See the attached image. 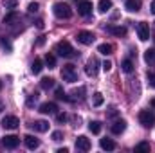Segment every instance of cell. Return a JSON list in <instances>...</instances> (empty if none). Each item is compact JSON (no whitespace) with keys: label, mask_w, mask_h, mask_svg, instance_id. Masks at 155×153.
Returning a JSON list of instances; mask_svg holds the SVG:
<instances>
[{"label":"cell","mask_w":155,"mask_h":153,"mask_svg":"<svg viewBox=\"0 0 155 153\" xmlns=\"http://www.w3.org/2000/svg\"><path fill=\"white\" fill-rule=\"evenodd\" d=\"M29 126H31V128H35L36 132H41V133L49 130V122H47V121H35V122H31Z\"/></svg>","instance_id":"obj_15"},{"label":"cell","mask_w":155,"mask_h":153,"mask_svg":"<svg viewBox=\"0 0 155 153\" xmlns=\"http://www.w3.org/2000/svg\"><path fill=\"white\" fill-rule=\"evenodd\" d=\"M76 150H81V151H88L90 150V141L85 135H79L76 139Z\"/></svg>","instance_id":"obj_11"},{"label":"cell","mask_w":155,"mask_h":153,"mask_svg":"<svg viewBox=\"0 0 155 153\" xmlns=\"http://www.w3.org/2000/svg\"><path fill=\"white\" fill-rule=\"evenodd\" d=\"M24 142H25V146H27L29 150H36L40 146V141L36 137H33V135H25V137H24Z\"/></svg>","instance_id":"obj_14"},{"label":"cell","mask_w":155,"mask_h":153,"mask_svg":"<svg viewBox=\"0 0 155 153\" xmlns=\"http://www.w3.org/2000/svg\"><path fill=\"white\" fill-rule=\"evenodd\" d=\"M36 27H38V29H43V20H38V22H36Z\"/></svg>","instance_id":"obj_41"},{"label":"cell","mask_w":155,"mask_h":153,"mask_svg":"<svg viewBox=\"0 0 155 153\" xmlns=\"http://www.w3.org/2000/svg\"><path fill=\"white\" fill-rule=\"evenodd\" d=\"M52 13L58 16V18H71L72 16V11H71V7L65 4V2H58V4H54L52 5Z\"/></svg>","instance_id":"obj_1"},{"label":"cell","mask_w":155,"mask_h":153,"mask_svg":"<svg viewBox=\"0 0 155 153\" xmlns=\"http://www.w3.org/2000/svg\"><path fill=\"white\" fill-rule=\"evenodd\" d=\"M41 69H43V61H41L40 58H36V60L33 61V65H31V70H33L35 74H40V72H41Z\"/></svg>","instance_id":"obj_21"},{"label":"cell","mask_w":155,"mask_h":153,"mask_svg":"<svg viewBox=\"0 0 155 153\" xmlns=\"http://www.w3.org/2000/svg\"><path fill=\"white\" fill-rule=\"evenodd\" d=\"M152 106L155 108V99H152Z\"/></svg>","instance_id":"obj_44"},{"label":"cell","mask_w":155,"mask_h":153,"mask_svg":"<svg viewBox=\"0 0 155 153\" xmlns=\"http://www.w3.org/2000/svg\"><path fill=\"white\" fill-rule=\"evenodd\" d=\"M97 50L107 56V54H112V52H114V45H110V43H101V45L97 47Z\"/></svg>","instance_id":"obj_20"},{"label":"cell","mask_w":155,"mask_h":153,"mask_svg":"<svg viewBox=\"0 0 155 153\" xmlns=\"http://www.w3.org/2000/svg\"><path fill=\"white\" fill-rule=\"evenodd\" d=\"M139 121H141V124H143L144 128H152L155 124V114H152L150 110H143V112L139 114Z\"/></svg>","instance_id":"obj_4"},{"label":"cell","mask_w":155,"mask_h":153,"mask_svg":"<svg viewBox=\"0 0 155 153\" xmlns=\"http://www.w3.org/2000/svg\"><path fill=\"white\" fill-rule=\"evenodd\" d=\"M124 7L130 11V13H137L141 9V0H126Z\"/></svg>","instance_id":"obj_16"},{"label":"cell","mask_w":155,"mask_h":153,"mask_svg":"<svg viewBox=\"0 0 155 153\" xmlns=\"http://www.w3.org/2000/svg\"><path fill=\"white\" fill-rule=\"evenodd\" d=\"M112 9V0H99V11L101 13H107Z\"/></svg>","instance_id":"obj_24"},{"label":"cell","mask_w":155,"mask_h":153,"mask_svg":"<svg viewBox=\"0 0 155 153\" xmlns=\"http://www.w3.org/2000/svg\"><path fill=\"white\" fill-rule=\"evenodd\" d=\"M0 90H2V81H0Z\"/></svg>","instance_id":"obj_46"},{"label":"cell","mask_w":155,"mask_h":153,"mask_svg":"<svg viewBox=\"0 0 155 153\" xmlns=\"http://www.w3.org/2000/svg\"><path fill=\"white\" fill-rule=\"evenodd\" d=\"M43 43H45V36H40V38H38V41H36V45H38V47H41Z\"/></svg>","instance_id":"obj_40"},{"label":"cell","mask_w":155,"mask_h":153,"mask_svg":"<svg viewBox=\"0 0 155 153\" xmlns=\"http://www.w3.org/2000/svg\"><path fill=\"white\" fill-rule=\"evenodd\" d=\"M101 148L103 150H107V151H112V150H116V142L112 141V139H101Z\"/></svg>","instance_id":"obj_19"},{"label":"cell","mask_w":155,"mask_h":153,"mask_svg":"<svg viewBox=\"0 0 155 153\" xmlns=\"http://www.w3.org/2000/svg\"><path fill=\"white\" fill-rule=\"evenodd\" d=\"M72 94H74V96H76V97H79V99H83V94H85V88H83V86H81V88H78V90H74V92H72Z\"/></svg>","instance_id":"obj_35"},{"label":"cell","mask_w":155,"mask_h":153,"mask_svg":"<svg viewBox=\"0 0 155 153\" xmlns=\"http://www.w3.org/2000/svg\"><path fill=\"white\" fill-rule=\"evenodd\" d=\"M38 97H40V96L36 94V92H35V94H31V96L27 97V106H33V105L38 101Z\"/></svg>","instance_id":"obj_33"},{"label":"cell","mask_w":155,"mask_h":153,"mask_svg":"<svg viewBox=\"0 0 155 153\" xmlns=\"http://www.w3.org/2000/svg\"><path fill=\"white\" fill-rule=\"evenodd\" d=\"M148 83L152 88H155V74H148Z\"/></svg>","instance_id":"obj_36"},{"label":"cell","mask_w":155,"mask_h":153,"mask_svg":"<svg viewBox=\"0 0 155 153\" xmlns=\"http://www.w3.org/2000/svg\"><path fill=\"white\" fill-rule=\"evenodd\" d=\"M0 47H2V49H5L7 52H11V50H13V47H11V43H9V40H7V38H0Z\"/></svg>","instance_id":"obj_28"},{"label":"cell","mask_w":155,"mask_h":153,"mask_svg":"<svg viewBox=\"0 0 155 153\" xmlns=\"http://www.w3.org/2000/svg\"><path fill=\"white\" fill-rule=\"evenodd\" d=\"M56 97H58V99H63V101H69V97L65 96V92H63V88H60V86L56 88Z\"/></svg>","instance_id":"obj_34"},{"label":"cell","mask_w":155,"mask_h":153,"mask_svg":"<svg viewBox=\"0 0 155 153\" xmlns=\"http://www.w3.org/2000/svg\"><path fill=\"white\" fill-rule=\"evenodd\" d=\"M56 121H58V122H65V121H67V114H58Z\"/></svg>","instance_id":"obj_38"},{"label":"cell","mask_w":155,"mask_h":153,"mask_svg":"<svg viewBox=\"0 0 155 153\" xmlns=\"http://www.w3.org/2000/svg\"><path fill=\"white\" fill-rule=\"evenodd\" d=\"M150 9H152V13H153V15H155V0H153V2H152V7H150Z\"/></svg>","instance_id":"obj_42"},{"label":"cell","mask_w":155,"mask_h":153,"mask_svg":"<svg viewBox=\"0 0 155 153\" xmlns=\"http://www.w3.org/2000/svg\"><path fill=\"white\" fill-rule=\"evenodd\" d=\"M40 112L41 114H56L58 112V105L56 103H43L41 106H40Z\"/></svg>","instance_id":"obj_12"},{"label":"cell","mask_w":155,"mask_h":153,"mask_svg":"<svg viewBox=\"0 0 155 153\" xmlns=\"http://www.w3.org/2000/svg\"><path fill=\"white\" fill-rule=\"evenodd\" d=\"M18 20H20V16H18V13H15V11H11L9 15L4 16V24H7V25H13V24L18 22Z\"/></svg>","instance_id":"obj_18"},{"label":"cell","mask_w":155,"mask_h":153,"mask_svg":"<svg viewBox=\"0 0 155 153\" xmlns=\"http://www.w3.org/2000/svg\"><path fill=\"white\" fill-rule=\"evenodd\" d=\"M2 110H4V103L0 101V112H2Z\"/></svg>","instance_id":"obj_43"},{"label":"cell","mask_w":155,"mask_h":153,"mask_svg":"<svg viewBox=\"0 0 155 153\" xmlns=\"http://www.w3.org/2000/svg\"><path fill=\"white\" fill-rule=\"evenodd\" d=\"M2 4H4L5 9H15V7L18 5V0H4Z\"/></svg>","instance_id":"obj_30"},{"label":"cell","mask_w":155,"mask_h":153,"mask_svg":"<svg viewBox=\"0 0 155 153\" xmlns=\"http://www.w3.org/2000/svg\"><path fill=\"white\" fill-rule=\"evenodd\" d=\"M18 144H20V139H18L16 135H5V137L2 139V146H5L7 150H15Z\"/></svg>","instance_id":"obj_8"},{"label":"cell","mask_w":155,"mask_h":153,"mask_svg":"<svg viewBox=\"0 0 155 153\" xmlns=\"http://www.w3.org/2000/svg\"><path fill=\"white\" fill-rule=\"evenodd\" d=\"M121 69H123V72H126V74L134 72V63H132V60H124V61L121 63Z\"/></svg>","instance_id":"obj_22"},{"label":"cell","mask_w":155,"mask_h":153,"mask_svg":"<svg viewBox=\"0 0 155 153\" xmlns=\"http://www.w3.org/2000/svg\"><path fill=\"white\" fill-rule=\"evenodd\" d=\"M61 77H63V81H67V83H74L78 81V74H76V69H74V65H63V69H61Z\"/></svg>","instance_id":"obj_3"},{"label":"cell","mask_w":155,"mask_h":153,"mask_svg":"<svg viewBox=\"0 0 155 153\" xmlns=\"http://www.w3.org/2000/svg\"><path fill=\"white\" fill-rule=\"evenodd\" d=\"M97 67H99V61H97V58H90L88 60V63H87V69H85V72L88 74V76H96L97 74Z\"/></svg>","instance_id":"obj_10"},{"label":"cell","mask_w":155,"mask_h":153,"mask_svg":"<svg viewBox=\"0 0 155 153\" xmlns=\"http://www.w3.org/2000/svg\"><path fill=\"white\" fill-rule=\"evenodd\" d=\"M137 36H139V40H143V41H146V40L150 38V25L146 22L137 24Z\"/></svg>","instance_id":"obj_7"},{"label":"cell","mask_w":155,"mask_h":153,"mask_svg":"<svg viewBox=\"0 0 155 153\" xmlns=\"http://www.w3.org/2000/svg\"><path fill=\"white\" fill-rule=\"evenodd\" d=\"M40 86H41L43 90H49L51 86H54V79H52V77H43V79L40 81Z\"/></svg>","instance_id":"obj_23"},{"label":"cell","mask_w":155,"mask_h":153,"mask_svg":"<svg viewBox=\"0 0 155 153\" xmlns=\"http://www.w3.org/2000/svg\"><path fill=\"white\" fill-rule=\"evenodd\" d=\"M124 128H126V122L121 119V121H116L114 124H112V133H116V135H119V133H123L124 132Z\"/></svg>","instance_id":"obj_17"},{"label":"cell","mask_w":155,"mask_h":153,"mask_svg":"<svg viewBox=\"0 0 155 153\" xmlns=\"http://www.w3.org/2000/svg\"><path fill=\"white\" fill-rule=\"evenodd\" d=\"M148 150H150V144L148 142H139L135 146V151H148Z\"/></svg>","instance_id":"obj_32"},{"label":"cell","mask_w":155,"mask_h":153,"mask_svg":"<svg viewBox=\"0 0 155 153\" xmlns=\"http://www.w3.org/2000/svg\"><path fill=\"white\" fill-rule=\"evenodd\" d=\"M103 101H105V99H103V94L96 92V94H94V106H101Z\"/></svg>","instance_id":"obj_29"},{"label":"cell","mask_w":155,"mask_h":153,"mask_svg":"<svg viewBox=\"0 0 155 153\" xmlns=\"http://www.w3.org/2000/svg\"><path fill=\"white\" fill-rule=\"evenodd\" d=\"M56 52H58L61 58H71V56L74 54V49H72V45H71L67 40H63V41H58V43H56Z\"/></svg>","instance_id":"obj_2"},{"label":"cell","mask_w":155,"mask_h":153,"mask_svg":"<svg viewBox=\"0 0 155 153\" xmlns=\"http://www.w3.org/2000/svg\"><path fill=\"white\" fill-rule=\"evenodd\" d=\"M74 2H76V4H79V2H83V0H74Z\"/></svg>","instance_id":"obj_45"},{"label":"cell","mask_w":155,"mask_h":153,"mask_svg":"<svg viewBox=\"0 0 155 153\" xmlns=\"http://www.w3.org/2000/svg\"><path fill=\"white\" fill-rule=\"evenodd\" d=\"M61 137H63L61 132H54V133H52V141H61Z\"/></svg>","instance_id":"obj_37"},{"label":"cell","mask_w":155,"mask_h":153,"mask_svg":"<svg viewBox=\"0 0 155 153\" xmlns=\"http://www.w3.org/2000/svg\"><path fill=\"white\" fill-rule=\"evenodd\" d=\"M76 40L79 41V43H83V45H92L94 40H96V36H94L90 31H79L78 36H76Z\"/></svg>","instance_id":"obj_6"},{"label":"cell","mask_w":155,"mask_h":153,"mask_svg":"<svg viewBox=\"0 0 155 153\" xmlns=\"http://www.w3.org/2000/svg\"><path fill=\"white\" fill-rule=\"evenodd\" d=\"M38 9H40V4H38V2H31V4L27 5V13H31V15H33V13H36Z\"/></svg>","instance_id":"obj_31"},{"label":"cell","mask_w":155,"mask_h":153,"mask_svg":"<svg viewBox=\"0 0 155 153\" xmlns=\"http://www.w3.org/2000/svg\"><path fill=\"white\" fill-rule=\"evenodd\" d=\"M90 13H92V2L83 0V2L78 4V15H81V16H88Z\"/></svg>","instance_id":"obj_9"},{"label":"cell","mask_w":155,"mask_h":153,"mask_svg":"<svg viewBox=\"0 0 155 153\" xmlns=\"http://www.w3.org/2000/svg\"><path fill=\"white\" fill-rule=\"evenodd\" d=\"M88 130H90L92 133H96V135L101 133V122H99V121H92V122L88 124Z\"/></svg>","instance_id":"obj_25"},{"label":"cell","mask_w":155,"mask_h":153,"mask_svg":"<svg viewBox=\"0 0 155 153\" xmlns=\"http://www.w3.org/2000/svg\"><path fill=\"white\" fill-rule=\"evenodd\" d=\"M45 63H47V67H49V69H54V67H56V58H54L52 54H49V52H47V54H45Z\"/></svg>","instance_id":"obj_26"},{"label":"cell","mask_w":155,"mask_h":153,"mask_svg":"<svg viewBox=\"0 0 155 153\" xmlns=\"http://www.w3.org/2000/svg\"><path fill=\"white\" fill-rule=\"evenodd\" d=\"M144 60H146V63H153L155 61V50L153 49H148L144 52Z\"/></svg>","instance_id":"obj_27"},{"label":"cell","mask_w":155,"mask_h":153,"mask_svg":"<svg viewBox=\"0 0 155 153\" xmlns=\"http://www.w3.org/2000/svg\"><path fill=\"white\" fill-rule=\"evenodd\" d=\"M101 67H103V70H107V72H108V70L112 69V61H105V63H103Z\"/></svg>","instance_id":"obj_39"},{"label":"cell","mask_w":155,"mask_h":153,"mask_svg":"<svg viewBox=\"0 0 155 153\" xmlns=\"http://www.w3.org/2000/svg\"><path fill=\"white\" fill-rule=\"evenodd\" d=\"M2 126H4L5 130H16V128L20 126V121H18L15 115H5V117L2 119Z\"/></svg>","instance_id":"obj_5"},{"label":"cell","mask_w":155,"mask_h":153,"mask_svg":"<svg viewBox=\"0 0 155 153\" xmlns=\"http://www.w3.org/2000/svg\"><path fill=\"white\" fill-rule=\"evenodd\" d=\"M107 31L110 33V34H114V36H126V29L124 27H121V25H108L107 27Z\"/></svg>","instance_id":"obj_13"}]
</instances>
